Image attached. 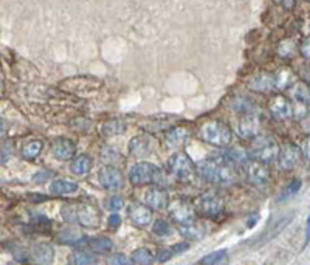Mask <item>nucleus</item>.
I'll list each match as a JSON object with an SVG mask.
<instances>
[{
	"label": "nucleus",
	"mask_w": 310,
	"mask_h": 265,
	"mask_svg": "<svg viewBox=\"0 0 310 265\" xmlns=\"http://www.w3.org/2000/svg\"><path fill=\"white\" fill-rule=\"evenodd\" d=\"M51 152H53L54 157L58 158V160L67 162V160H71V158L75 157V154H76V145L73 143L71 140L61 137V138H56V140L53 141Z\"/></svg>",
	"instance_id": "17"
},
{
	"label": "nucleus",
	"mask_w": 310,
	"mask_h": 265,
	"mask_svg": "<svg viewBox=\"0 0 310 265\" xmlns=\"http://www.w3.org/2000/svg\"><path fill=\"white\" fill-rule=\"evenodd\" d=\"M227 257V250H219L214 253H210L206 256H203L202 259L198 260V263H205V265H216V263H221L222 260H225Z\"/></svg>",
	"instance_id": "38"
},
{
	"label": "nucleus",
	"mask_w": 310,
	"mask_h": 265,
	"mask_svg": "<svg viewBox=\"0 0 310 265\" xmlns=\"http://www.w3.org/2000/svg\"><path fill=\"white\" fill-rule=\"evenodd\" d=\"M30 256L34 262H38V263H51L54 259V250L48 243H36L31 246Z\"/></svg>",
	"instance_id": "22"
},
{
	"label": "nucleus",
	"mask_w": 310,
	"mask_h": 265,
	"mask_svg": "<svg viewBox=\"0 0 310 265\" xmlns=\"http://www.w3.org/2000/svg\"><path fill=\"white\" fill-rule=\"evenodd\" d=\"M194 208H195V213L200 217L217 220L219 216L224 214L225 200L221 194H217L214 191H208L194 200Z\"/></svg>",
	"instance_id": "7"
},
{
	"label": "nucleus",
	"mask_w": 310,
	"mask_h": 265,
	"mask_svg": "<svg viewBox=\"0 0 310 265\" xmlns=\"http://www.w3.org/2000/svg\"><path fill=\"white\" fill-rule=\"evenodd\" d=\"M290 93L296 101L310 105V85H307L304 82H296V84H293V87H291Z\"/></svg>",
	"instance_id": "32"
},
{
	"label": "nucleus",
	"mask_w": 310,
	"mask_h": 265,
	"mask_svg": "<svg viewBox=\"0 0 310 265\" xmlns=\"http://www.w3.org/2000/svg\"><path fill=\"white\" fill-rule=\"evenodd\" d=\"M127 129L126 122L118 119V118H112V119H107L106 122H102L101 126V134L106 138H112V137H118L121 134H124Z\"/></svg>",
	"instance_id": "26"
},
{
	"label": "nucleus",
	"mask_w": 310,
	"mask_h": 265,
	"mask_svg": "<svg viewBox=\"0 0 310 265\" xmlns=\"http://www.w3.org/2000/svg\"><path fill=\"white\" fill-rule=\"evenodd\" d=\"M168 209V216L169 219L177 223L178 226L180 225H188L191 222L195 220V208H194V203L192 202H188L185 199H175V200H171L166 206Z\"/></svg>",
	"instance_id": "9"
},
{
	"label": "nucleus",
	"mask_w": 310,
	"mask_h": 265,
	"mask_svg": "<svg viewBox=\"0 0 310 265\" xmlns=\"http://www.w3.org/2000/svg\"><path fill=\"white\" fill-rule=\"evenodd\" d=\"M42 149H44V141H41V140H31L30 143H27L22 148L21 154H22L24 160L33 162V160H36V158L41 155Z\"/></svg>",
	"instance_id": "29"
},
{
	"label": "nucleus",
	"mask_w": 310,
	"mask_h": 265,
	"mask_svg": "<svg viewBox=\"0 0 310 265\" xmlns=\"http://www.w3.org/2000/svg\"><path fill=\"white\" fill-rule=\"evenodd\" d=\"M166 168L171 172V175L175 177L181 183H191L197 175V166L191 160V157L181 151L172 154L168 158Z\"/></svg>",
	"instance_id": "5"
},
{
	"label": "nucleus",
	"mask_w": 310,
	"mask_h": 265,
	"mask_svg": "<svg viewBox=\"0 0 310 265\" xmlns=\"http://www.w3.org/2000/svg\"><path fill=\"white\" fill-rule=\"evenodd\" d=\"M200 140H203L205 143L216 146V148H225L231 145L233 141V130L230 129L228 124H225L224 121H208L205 124L200 126L198 130Z\"/></svg>",
	"instance_id": "4"
},
{
	"label": "nucleus",
	"mask_w": 310,
	"mask_h": 265,
	"mask_svg": "<svg viewBox=\"0 0 310 265\" xmlns=\"http://www.w3.org/2000/svg\"><path fill=\"white\" fill-rule=\"evenodd\" d=\"M299 189H301V180H299V179H296V180L291 182L290 185H287V188L284 189V192H282L281 196L278 197V202H285L287 199L293 197Z\"/></svg>",
	"instance_id": "40"
},
{
	"label": "nucleus",
	"mask_w": 310,
	"mask_h": 265,
	"mask_svg": "<svg viewBox=\"0 0 310 265\" xmlns=\"http://www.w3.org/2000/svg\"><path fill=\"white\" fill-rule=\"evenodd\" d=\"M152 231L158 237H171L172 236V228L165 220H155V223L152 226Z\"/></svg>",
	"instance_id": "37"
},
{
	"label": "nucleus",
	"mask_w": 310,
	"mask_h": 265,
	"mask_svg": "<svg viewBox=\"0 0 310 265\" xmlns=\"http://www.w3.org/2000/svg\"><path fill=\"white\" fill-rule=\"evenodd\" d=\"M191 132L185 126H174L165 134V145L169 149H178L185 145V141L189 138Z\"/></svg>",
	"instance_id": "19"
},
{
	"label": "nucleus",
	"mask_w": 310,
	"mask_h": 265,
	"mask_svg": "<svg viewBox=\"0 0 310 265\" xmlns=\"http://www.w3.org/2000/svg\"><path fill=\"white\" fill-rule=\"evenodd\" d=\"M299 51L304 59L310 61V36H307L302 42H301V47H299Z\"/></svg>",
	"instance_id": "41"
},
{
	"label": "nucleus",
	"mask_w": 310,
	"mask_h": 265,
	"mask_svg": "<svg viewBox=\"0 0 310 265\" xmlns=\"http://www.w3.org/2000/svg\"><path fill=\"white\" fill-rule=\"evenodd\" d=\"M104 87V82L96 78V76H88V75H78V76H71L65 78L58 84V88L61 92L76 96V98H93L96 96Z\"/></svg>",
	"instance_id": "2"
},
{
	"label": "nucleus",
	"mask_w": 310,
	"mask_h": 265,
	"mask_svg": "<svg viewBox=\"0 0 310 265\" xmlns=\"http://www.w3.org/2000/svg\"><path fill=\"white\" fill-rule=\"evenodd\" d=\"M98 182L107 191H117L124 188V175L115 166H104L98 172Z\"/></svg>",
	"instance_id": "11"
},
{
	"label": "nucleus",
	"mask_w": 310,
	"mask_h": 265,
	"mask_svg": "<svg viewBox=\"0 0 310 265\" xmlns=\"http://www.w3.org/2000/svg\"><path fill=\"white\" fill-rule=\"evenodd\" d=\"M304 155H305V158L307 160H310V135L307 137V140H305V143H304Z\"/></svg>",
	"instance_id": "50"
},
{
	"label": "nucleus",
	"mask_w": 310,
	"mask_h": 265,
	"mask_svg": "<svg viewBox=\"0 0 310 265\" xmlns=\"http://www.w3.org/2000/svg\"><path fill=\"white\" fill-rule=\"evenodd\" d=\"M28 200L33 202V203H42V202H47L48 197L44 196V194H30V196H28Z\"/></svg>",
	"instance_id": "47"
},
{
	"label": "nucleus",
	"mask_w": 310,
	"mask_h": 265,
	"mask_svg": "<svg viewBox=\"0 0 310 265\" xmlns=\"http://www.w3.org/2000/svg\"><path fill=\"white\" fill-rule=\"evenodd\" d=\"M310 242V216L307 217V222H305V242L304 245H307Z\"/></svg>",
	"instance_id": "51"
},
{
	"label": "nucleus",
	"mask_w": 310,
	"mask_h": 265,
	"mask_svg": "<svg viewBox=\"0 0 310 265\" xmlns=\"http://www.w3.org/2000/svg\"><path fill=\"white\" fill-rule=\"evenodd\" d=\"M163 171L152 163L140 162L129 169V182L132 186L143 188L148 185H160L163 182Z\"/></svg>",
	"instance_id": "6"
},
{
	"label": "nucleus",
	"mask_w": 310,
	"mask_h": 265,
	"mask_svg": "<svg viewBox=\"0 0 310 265\" xmlns=\"http://www.w3.org/2000/svg\"><path fill=\"white\" fill-rule=\"evenodd\" d=\"M109 263H111V265H117V263H120V265H124V263H131V260L129 259H127L124 254H114L111 259H109L107 260Z\"/></svg>",
	"instance_id": "43"
},
{
	"label": "nucleus",
	"mask_w": 310,
	"mask_h": 265,
	"mask_svg": "<svg viewBox=\"0 0 310 265\" xmlns=\"http://www.w3.org/2000/svg\"><path fill=\"white\" fill-rule=\"evenodd\" d=\"M92 165H93L92 158H90L88 155H85V154H81V155H78L75 160L71 162L70 169H71V172L75 174V175L84 177V175L88 174L90 169H92Z\"/></svg>",
	"instance_id": "28"
},
{
	"label": "nucleus",
	"mask_w": 310,
	"mask_h": 265,
	"mask_svg": "<svg viewBox=\"0 0 310 265\" xmlns=\"http://www.w3.org/2000/svg\"><path fill=\"white\" fill-rule=\"evenodd\" d=\"M287 222H288V219H281V220H278V222H273L271 223V228L268 229H265V231L261 234L262 236V242H265V240H268V239H271V237H275L279 231H282V228L287 225Z\"/></svg>",
	"instance_id": "39"
},
{
	"label": "nucleus",
	"mask_w": 310,
	"mask_h": 265,
	"mask_svg": "<svg viewBox=\"0 0 310 265\" xmlns=\"http://www.w3.org/2000/svg\"><path fill=\"white\" fill-rule=\"evenodd\" d=\"M175 116H151V118H144L140 122V127H143L146 132H151V134H157V132H166L171 127L177 126L175 124Z\"/></svg>",
	"instance_id": "15"
},
{
	"label": "nucleus",
	"mask_w": 310,
	"mask_h": 265,
	"mask_svg": "<svg viewBox=\"0 0 310 265\" xmlns=\"http://www.w3.org/2000/svg\"><path fill=\"white\" fill-rule=\"evenodd\" d=\"M56 240L62 245H68V246H79L84 245L87 242V237L84 234H81L76 229H64L61 231L56 237Z\"/></svg>",
	"instance_id": "25"
},
{
	"label": "nucleus",
	"mask_w": 310,
	"mask_h": 265,
	"mask_svg": "<svg viewBox=\"0 0 310 265\" xmlns=\"http://www.w3.org/2000/svg\"><path fill=\"white\" fill-rule=\"evenodd\" d=\"M244 169H245V174H247V179L248 182L256 186V188H267L270 185V180H271V175H270V171L267 168L265 163L259 162V160H250L244 165Z\"/></svg>",
	"instance_id": "10"
},
{
	"label": "nucleus",
	"mask_w": 310,
	"mask_h": 265,
	"mask_svg": "<svg viewBox=\"0 0 310 265\" xmlns=\"http://www.w3.org/2000/svg\"><path fill=\"white\" fill-rule=\"evenodd\" d=\"M295 50H296V47H295L293 41H291V39H284L278 45V55L281 58L287 59V58H291V56L295 55Z\"/></svg>",
	"instance_id": "36"
},
{
	"label": "nucleus",
	"mask_w": 310,
	"mask_h": 265,
	"mask_svg": "<svg viewBox=\"0 0 310 265\" xmlns=\"http://www.w3.org/2000/svg\"><path fill=\"white\" fill-rule=\"evenodd\" d=\"M268 110H270L271 116L278 121H285V119L293 116V105H291V102L282 95L271 96V99L268 102Z\"/></svg>",
	"instance_id": "13"
},
{
	"label": "nucleus",
	"mask_w": 310,
	"mask_h": 265,
	"mask_svg": "<svg viewBox=\"0 0 310 265\" xmlns=\"http://www.w3.org/2000/svg\"><path fill=\"white\" fill-rule=\"evenodd\" d=\"M261 130V119L256 113H245L239 124L238 132L242 138H256Z\"/></svg>",
	"instance_id": "16"
},
{
	"label": "nucleus",
	"mask_w": 310,
	"mask_h": 265,
	"mask_svg": "<svg viewBox=\"0 0 310 265\" xmlns=\"http://www.w3.org/2000/svg\"><path fill=\"white\" fill-rule=\"evenodd\" d=\"M79 189V185L76 182H71V180H54L51 182L50 186V192L53 196H71Z\"/></svg>",
	"instance_id": "24"
},
{
	"label": "nucleus",
	"mask_w": 310,
	"mask_h": 265,
	"mask_svg": "<svg viewBox=\"0 0 310 265\" xmlns=\"http://www.w3.org/2000/svg\"><path fill=\"white\" fill-rule=\"evenodd\" d=\"M120 225H121V217L117 213L109 216V228H111V229H118Z\"/></svg>",
	"instance_id": "46"
},
{
	"label": "nucleus",
	"mask_w": 310,
	"mask_h": 265,
	"mask_svg": "<svg viewBox=\"0 0 310 265\" xmlns=\"http://www.w3.org/2000/svg\"><path fill=\"white\" fill-rule=\"evenodd\" d=\"M281 5L285 11H291L298 5V0H281Z\"/></svg>",
	"instance_id": "49"
},
{
	"label": "nucleus",
	"mask_w": 310,
	"mask_h": 265,
	"mask_svg": "<svg viewBox=\"0 0 310 265\" xmlns=\"http://www.w3.org/2000/svg\"><path fill=\"white\" fill-rule=\"evenodd\" d=\"M248 87L253 92L256 93H268L273 88H276V81H275V75L270 73H259L256 76H253L251 81L248 82Z\"/></svg>",
	"instance_id": "21"
},
{
	"label": "nucleus",
	"mask_w": 310,
	"mask_h": 265,
	"mask_svg": "<svg viewBox=\"0 0 310 265\" xmlns=\"http://www.w3.org/2000/svg\"><path fill=\"white\" fill-rule=\"evenodd\" d=\"M222 157H225L228 162H231L233 165H241L244 166L247 162L251 160V154L245 149H241V148H236V149H227L221 154Z\"/></svg>",
	"instance_id": "27"
},
{
	"label": "nucleus",
	"mask_w": 310,
	"mask_h": 265,
	"mask_svg": "<svg viewBox=\"0 0 310 265\" xmlns=\"http://www.w3.org/2000/svg\"><path fill=\"white\" fill-rule=\"evenodd\" d=\"M279 152L281 151L278 143L271 137L258 135L256 138H253V148L250 154L254 160H259L265 165H271L273 162H278Z\"/></svg>",
	"instance_id": "8"
},
{
	"label": "nucleus",
	"mask_w": 310,
	"mask_h": 265,
	"mask_svg": "<svg viewBox=\"0 0 310 265\" xmlns=\"http://www.w3.org/2000/svg\"><path fill=\"white\" fill-rule=\"evenodd\" d=\"M197 174L205 182L216 186H230L238 180L236 165L228 162L222 155H216L202 160L197 165Z\"/></svg>",
	"instance_id": "1"
},
{
	"label": "nucleus",
	"mask_w": 310,
	"mask_h": 265,
	"mask_svg": "<svg viewBox=\"0 0 310 265\" xmlns=\"http://www.w3.org/2000/svg\"><path fill=\"white\" fill-rule=\"evenodd\" d=\"M155 262L154 254L148 250V248H137L132 254H131V263H137V265H151Z\"/></svg>",
	"instance_id": "33"
},
{
	"label": "nucleus",
	"mask_w": 310,
	"mask_h": 265,
	"mask_svg": "<svg viewBox=\"0 0 310 265\" xmlns=\"http://www.w3.org/2000/svg\"><path fill=\"white\" fill-rule=\"evenodd\" d=\"M88 243H90V248H92V251H95V253H98V254H106V253H109V251H112V248H114L112 239H109V237H106V236L90 239Z\"/></svg>",
	"instance_id": "30"
},
{
	"label": "nucleus",
	"mask_w": 310,
	"mask_h": 265,
	"mask_svg": "<svg viewBox=\"0 0 310 265\" xmlns=\"http://www.w3.org/2000/svg\"><path fill=\"white\" fill-rule=\"evenodd\" d=\"M307 2H310V0H307Z\"/></svg>",
	"instance_id": "52"
},
{
	"label": "nucleus",
	"mask_w": 310,
	"mask_h": 265,
	"mask_svg": "<svg viewBox=\"0 0 310 265\" xmlns=\"http://www.w3.org/2000/svg\"><path fill=\"white\" fill-rule=\"evenodd\" d=\"M172 254H174L172 248H171V250H168V248H165V250H160V251H158V254H157V260H158V262H161V263H165V262H168V260L172 257Z\"/></svg>",
	"instance_id": "42"
},
{
	"label": "nucleus",
	"mask_w": 310,
	"mask_h": 265,
	"mask_svg": "<svg viewBox=\"0 0 310 265\" xmlns=\"http://www.w3.org/2000/svg\"><path fill=\"white\" fill-rule=\"evenodd\" d=\"M127 216L135 226L144 228L152 222V208L146 203H132L127 208Z\"/></svg>",
	"instance_id": "14"
},
{
	"label": "nucleus",
	"mask_w": 310,
	"mask_h": 265,
	"mask_svg": "<svg viewBox=\"0 0 310 265\" xmlns=\"http://www.w3.org/2000/svg\"><path fill=\"white\" fill-rule=\"evenodd\" d=\"M50 177H51L50 171H41V172H38V174H34L33 182H36V183H45V182L50 179Z\"/></svg>",
	"instance_id": "44"
},
{
	"label": "nucleus",
	"mask_w": 310,
	"mask_h": 265,
	"mask_svg": "<svg viewBox=\"0 0 310 265\" xmlns=\"http://www.w3.org/2000/svg\"><path fill=\"white\" fill-rule=\"evenodd\" d=\"M188 248H189V243L181 242V243H175V245L172 246V251H174V254H178V253H185Z\"/></svg>",
	"instance_id": "48"
},
{
	"label": "nucleus",
	"mask_w": 310,
	"mask_h": 265,
	"mask_svg": "<svg viewBox=\"0 0 310 265\" xmlns=\"http://www.w3.org/2000/svg\"><path fill=\"white\" fill-rule=\"evenodd\" d=\"M230 107L234 112L239 113H254V104L251 101H248L247 98H234L230 104Z\"/></svg>",
	"instance_id": "34"
},
{
	"label": "nucleus",
	"mask_w": 310,
	"mask_h": 265,
	"mask_svg": "<svg viewBox=\"0 0 310 265\" xmlns=\"http://www.w3.org/2000/svg\"><path fill=\"white\" fill-rule=\"evenodd\" d=\"M301 157H302V152H301V149L296 145H287V146H284L281 149V152H279V157H278L279 169L284 171V172L293 171L299 165Z\"/></svg>",
	"instance_id": "12"
},
{
	"label": "nucleus",
	"mask_w": 310,
	"mask_h": 265,
	"mask_svg": "<svg viewBox=\"0 0 310 265\" xmlns=\"http://www.w3.org/2000/svg\"><path fill=\"white\" fill-rule=\"evenodd\" d=\"M275 81H276V88L284 90V88H287L291 84V81H293V73H291L288 68H281L275 75Z\"/></svg>",
	"instance_id": "35"
},
{
	"label": "nucleus",
	"mask_w": 310,
	"mask_h": 265,
	"mask_svg": "<svg viewBox=\"0 0 310 265\" xmlns=\"http://www.w3.org/2000/svg\"><path fill=\"white\" fill-rule=\"evenodd\" d=\"M154 149V140L148 135H138L129 141V154L134 157H146L152 154Z\"/></svg>",
	"instance_id": "20"
},
{
	"label": "nucleus",
	"mask_w": 310,
	"mask_h": 265,
	"mask_svg": "<svg viewBox=\"0 0 310 265\" xmlns=\"http://www.w3.org/2000/svg\"><path fill=\"white\" fill-rule=\"evenodd\" d=\"M62 217L68 223H79L85 228H98L101 223V213L92 203H68L62 206Z\"/></svg>",
	"instance_id": "3"
},
{
	"label": "nucleus",
	"mask_w": 310,
	"mask_h": 265,
	"mask_svg": "<svg viewBox=\"0 0 310 265\" xmlns=\"http://www.w3.org/2000/svg\"><path fill=\"white\" fill-rule=\"evenodd\" d=\"M68 262L73 265H92L96 262V257L93 253L85 251V250H78L75 253H71L68 257Z\"/></svg>",
	"instance_id": "31"
},
{
	"label": "nucleus",
	"mask_w": 310,
	"mask_h": 265,
	"mask_svg": "<svg viewBox=\"0 0 310 265\" xmlns=\"http://www.w3.org/2000/svg\"><path fill=\"white\" fill-rule=\"evenodd\" d=\"M168 199H169L168 191L165 188H160V186H154V188L146 191V194H144V203L155 211L165 209L169 203Z\"/></svg>",
	"instance_id": "18"
},
{
	"label": "nucleus",
	"mask_w": 310,
	"mask_h": 265,
	"mask_svg": "<svg viewBox=\"0 0 310 265\" xmlns=\"http://www.w3.org/2000/svg\"><path fill=\"white\" fill-rule=\"evenodd\" d=\"M178 231L183 234L186 239L198 240V239L205 237V234L208 233V228H206L203 223L194 220V222H191V223H188V225H180V226H178Z\"/></svg>",
	"instance_id": "23"
},
{
	"label": "nucleus",
	"mask_w": 310,
	"mask_h": 265,
	"mask_svg": "<svg viewBox=\"0 0 310 265\" xmlns=\"http://www.w3.org/2000/svg\"><path fill=\"white\" fill-rule=\"evenodd\" d=\"M123 206H124V200L121 197H112L111 200H109V208H111L112 211H120Z\"/></svg>",
	"instance_id": "45"
}]
</instances>
